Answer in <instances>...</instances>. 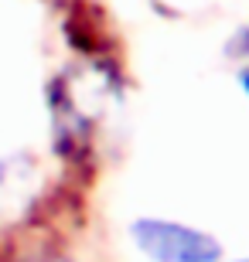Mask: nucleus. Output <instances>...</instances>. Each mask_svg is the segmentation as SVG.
<instances>
[{
  "label": "nucleus",
  "instance_id": "obj_4",
  "mask_svg": "<svg viewBox=\"0 0 249 262\" xmlns=\"http://www.w3.org/2000/svg\"><path fill=\"white\" fill-rule=\"evenodd\" d=\"M239 262H249V259H239Z\"/></svg>",
  "mask_w": 249,
  "mask_h": 262
},
{
  "label": "nucleus",
  "instance_id": "obj_1",
  "mask_svg": "<svg viewBox=\"0 0 249 262\" xmlns=\"http://www.w3.org/2000/svg\"><path fill=\"white\" fill-rule=\"evenodd\" d=\"M130 238L150 262H222V245L215 235L171 218H137Z\"/></svg>",
  "mask_w": 249,
  "mask_h": 262
},
{
  "label": "nucleus",
  "instance_id": "obj_2",
  "mask_svg": "<svg viewBox=\"0 0 249 262\" xmlns=\"http://www.w3.org/2000/svg\"><path fill=\"white\" fill-rule=\"evenodd\" d=\"M225 51H229L232 58H246L249 61V24H242V28L232 34V41L225 45Z\"/></svg>",
  "mask_w": 249,
  "mask_h": 262
},
{
  "label": "nucleus",
  "instance_id": "obj_3",
  "mask_svg": "<svg viewBox=\"0 0 249 262\" xmlns=\"http://www.w3.org/2000/svg\"><path fill=\"white\" fill-rule=\"evenodd\" d=\"M236 78H239V89H242V92H246V96H249V65L242 68V72H239V75H236Z\"/></svg>",
  "mask_w": 249,
  "mask_h": 262
}]
</instances>
